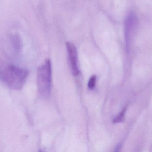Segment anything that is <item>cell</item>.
Wrapping results in <instances>:
<instances>
[{
  "label": "cell",
  "instance_id": "1",
  "mask_svg": "<svg viewBox=\"0 0 152 152\" xmlns=\"http://www.w3.org/2000/svg\"><path fill=\"white\" fill-rule=\"evenodd\" d=\"M28 76L26 69L5 62H0V81L11 89L19 90L25 85Z\"/></svg>",
  "mask_w": 152,
  "mask_h": 152
},
{
  "label": "cell",
  "instance_id": "2",
  "mask_svg": "<svg viewBox=\"0 0 152 152\" xmlns=\"http://www.w3.org/2000/svg\"><path fill=\"white\" fill-rule=\"evenodd\" d=\"M51 63L49 59L38 69L37 76V88L41 96L47 99L50 96L51 87Z\"/></svg>",
  "mask_w": 152,
  "mask_h": 152
},
{
  "label": "cell",
  "instance_id": "3",
  "mask_svg": "<svg viewBox=\"0 0 152 152\" xmlns=\"http://www.w3.org/2000/svg\"><path fill=\"white\" fill-rule=\"evenodd\" d=\"M137 24V18L134 13L130 12L127 16L125 21V36L126 47L128 49L131 42V37Z\"/></svg>",
  "mask_w": 152,
  "mask_h": 152
},
{
  "label": "cell",
  "instance_id": "4",
  "mask_svg": "<svg viewBox=\"0 0 152 152\" xmlns=\"http://www.w3.org/2000/svg\"><path fill=\"white\" fill-rule=\"evenodd\" d=\"M66 46L72 73L74 76H78L80 74V70L77 64L78 54L77 48L75 45L71 42H67Z\"/></svg>",
  "mask_w": 152,
  "mask_h": 152
},
{
  "label": "cell",
  "instance_id": "5",
  "mask_svg": "<svg viewBox=\"0 0 152 152\" xmlns=\"http://www.w3.org/2000/svg\"><path fill=\"white\" fill-rule=\"evenodd\" d=\"M10 40L14 50L16 51H20L22 46V43L20 36L18 34H14L11 36Z\"/></svg>",
  "mask_w": 152,
  "mask_h": 152
},
{
  "label": "cell",
  "instance_id": "6",
  "mask_svg": "<svg viewBox=\"0 0 152 152\" xmlns=\"http://www.w3.org/2000/svg\"><path fill=\"white\" fill-rule=\"evenodd\" d=\"M126 108L123 109V110L119 114L116 116L113 120V123H119V122H121V121L123 120V119L124 118V116H125V112H126Z\"/></svg>",
  "mask_w": 152,
  "mask_h": 152
},
{
  "label": "cell",
  "instance_id": "7",
  "mask_svg": "<svg viewBox=\"0 0 152 152\" xmlns=\"http://www.w3.org/2000/svg\"><path fill=\"white\" fill-rule=\"evenodd\" d=\"M96 76H93L90 79L88 83V87L89 89H94L95 86L96 82Z\"/></svg>",
  "mask_w": 152,
  "mask_h": 152
}]
</instances>
